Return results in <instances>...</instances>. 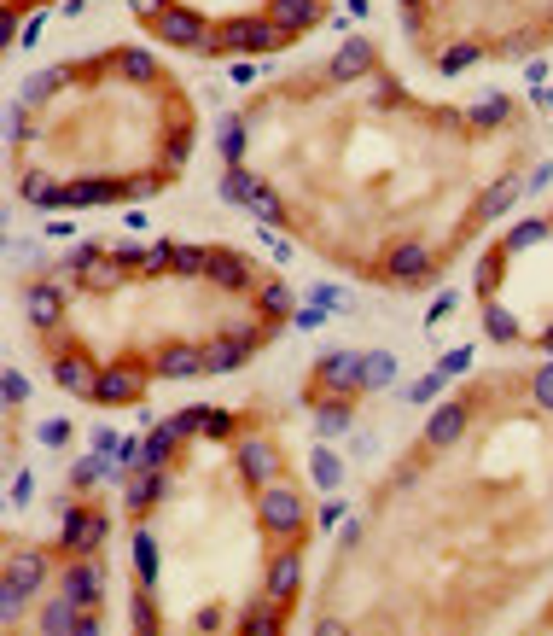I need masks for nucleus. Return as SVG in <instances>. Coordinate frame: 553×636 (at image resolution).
I'll return each mask as SVG.
<instances>
[{
  "label": "nucleus",
  "instance_id": "13",
  "mask_svg": "<svg viewBox=\"0 0 553 636\" xmlns=\"http://www.w3.org/2000/svg\"><path fill=\"white\" fill-rule=\"evenodd\" d=\"M94 397H99V403H140V374H134V368H105Z\"/></svg>",
  "mask_w": 553,
  "mask_h": 636
},
{
  "label": "nucleus",
  "instance_id": "47",
  "mask_svg": "<svg viewBox=\"0 0 553 636\" xmlns=\"http://www.w3.org/2000/svg\"><path fill=\"white\" fill-rule=\"evenodd\" d=\"M455 304H460V298H455V292H442V298H437V304H431V322H442V315L455 310Z\"/></svg>",
  "mask_w": 553,
  "mask_h": 636
},
{
  "label": "nucleus",
  "instance_id": "5",
  "mask_svg": "<svg viewBox=\"0 0 553 636\" xmlns=\"http://www.w3.org/2000/svg\"><path fill=\"white\" fill-rule=\"evenodd\" d=\"M99 538H105V514L70 508V514H65V531H58V549H65V555H88Z\"/></svg>",
  "mask_w": 553,
  "mask_h": 636
},
{
  "label": "nucleus",
  "instance_id": "34",
  "mask_svg": "<svg viewBox=\"0 0 553 636\" xmlns=\"http://www.w3.org/2000/svg\"><path fill=\"white\" fill-rule=\"evenodd\" d=\"M198 432H210V438H227V432H234V415H221V409H198Z\"/></svg>",
  "mask_w": 553,
  "mask_h": 636
},
{
  "label": "nucleus",
  "instance_id": "1",
  "mask_svg": "<svg viewBox=\"0 0 553 636\" xmlns=\"http://www.w3.org/2000/svg\"><path fill=\"white\" fill-rule=\"evenodd\" d=\"M274 47H286V29L274 18H227L210 53H274Z\"/></svg>",
  "mask_w": 553,
  "mask_h": 636
},
{
  "label": "nucleus",
  "instance_id": "37",
  "mask_svg": "<svg viewBox=\"0 0 553 636\" xmlns=\"http://www.w3.org/2000/svg\"><path fill=\"white\" fill-rule=\"evenodd\" d=\"M117 71H123V76H152L157 65H152L146 53H134V47H128V53H117Z\"/></svg>",
  "mask_w": 553,
  "mask_h": 636
},
{
  "label": "nucleus",
  "instance_id": "24",
  "mask_svg": "<svg viewBox=\"0 0 553 636\" xmlns=\"http://www.w3.org/2000/svg\"><path fill=\"white\" fill-rule=\"evenodd\" d=\"M105 473H111L105 450H99V455H82V461L70 467V485H76V491H88V485H99V479H105Z\"/></svg>",
  "mask_w": 553,
  "mask_h": 636
},
{
  "label": "nucleus",
  "instance_id": "17",
  "mask_svg": "<svg viewBox=\"0 0 553 636\" xmlns=\"http://www.w3.org/2000/svg\"><path fill=\"white\" fill-rule=\"evenodd\" d=\"M315 426H320V432H326V438H338V432H344V426H349V403H344V397H338V392H326V397L315 392Z\"/></svg>",
  "mask_w": 553,
  "mask_h": 636
},
{
  "label": "nucleus",
  "instance_id": "46",
  "mask_svg": "<svg viewBox=\"0 0 553 636\" xmlns=\"http://www.w3.org/2000/svg\"><path fill=\"white\" fill-rule=\"evenodd\" d=\"M134 624H140V631H152V601H146V595L134 601Z\"/></svg>",
  "mask_w": 553,
  "mask_h": 636
},
{
  "label": "nucleus",
  "instance_id": "19",
  "mask_svg": "<svg viewBox=\"0 0 553 636\" xmlns=\"http://www.w3.org/2000/svg\"><path fill=\"white\" fill-rule=\"evenodd\" d=\"M204 275H210V281H221V286H245V281H250L245 257H234V252H210Z\"/></svg>",
  "mask_w": 553,
  "mask_h": 636
},
{
  "label": "nucleus",
  "instance_id": "23",
  "mask_svg": "<svg viewBox=\"0 0 553 636\" xmlns=\"http://www.w3.org/2000/svg\"><path fill=\"white\" fill-rule=\"evenodd\" d=\"M309 479L320 485V491H338V479H344V461L332 450H315V461H309Z\"/></svg>",
  "mask_w": 553,
  "mask_h": 636
},
{
  "label": "nucleus",
  "instance_id": "52",
  "mask_svg": "<svg viewBox=\"0 0 553 636\" xmlns=\"http://www.w3.org/2000/svg\"><path fill=\"white\" fill-rule=\"evenodd\" d=\"M6 6H24V0H6Z\"/></svg>",
  "mask_w": 553,
  "mask_h": 636
},
{
  "label": "nucleus",
  "instance_id": "9",
  "mask_svg": "<svg viewBox=\"0 0 553 636\" xmlns=\"http://www.w3.org/2000/svg\"><path fill=\"white\" fill-rule=\"evenodd\" d=\"M42 631H70V636H94L99 619L94 613H82V601L76 595H65V601H53V608L42 613Z\"/></svg>",
  "mask_w": 553,
  "mask_h": 636
},
{
  "label": "nucleus",
  "instance_id": "49",
  "mask_svg": "<svg viewBox=\"0 0 553 636\" xmlns=\"http://www.w3.org/2000/svg\"><path fill=\"white\" fill-rule=\"evenodd\" d=\"M541 105H548V112H553V88H541Z\"/></svg>",
  "mask_w": 553,
  "mask_h": 636
},
{
  "label": "nucleus",
  "instance_id": "44",
  "mask_svg": "<svg viewBox=\"0 0 553 636\" xmlns=\"http://www.w3.org/2000/svg\"><path fill=\"white\" fill-rule=\"evenodd\" d=\"M65 438H70L65 421H42V444H65Z\"/></svg>",
  "mask_w": 553,
  "mask_h": 636
},
{
  "label": "nucleus",
  "instance_id": "35",
  "mask_svg": "<svg viewBox=\"0 0 553 636\" xmlns=\"http://www.w3.org/2000/svg\"><path fill=\"white\" fill-rule=\"evenodd\" d=\"M541 234H548V222H525V228H512V234H507V252H530Z\"/></svg>",
  "mask_w": 553,
  "mask_h": 636
},
{
  "label": "nucleus",
  "instance_id": "8",
  "mask_svg": "<svg viewBox=\"0 0 553 636\" xmlns=\"http://www.w3.org/2000/svg\"><path fill=\"white\" fill-rule=\"evenodd\" d=\"M157 35L175 42V47H204V53L216 47V35L198 24V12H164V18H157Z\"/></svg>",
  "mask_w": 553,
  "mask_h": 636
},
{
  "label": "nucleus",
  "instance_id": "43",
  "mask_svg": "<svg viewBox=\"0 0 553 636\" xmlns=\"http://www.w3.org/2000/svg\"><path fill=\"white\" fill-rule=\"evenodd\" d=\"M274 624H280V613H257V619H245V631H250V636H268Z\"/></svg>",
  "mask_w": 553,
  "mask_h": 636
},
{
  "label": "nucleus",
  "instance_id": "15",
  "mask_svg": "<svg viewBox=\"0 0 553 636\" xmlns=\"http://www.w3.org/2000/svg\"><path fill=\"white\" fill-rule=\"evenodd\" d=\"M99 584H105V572H99L94 561H76V566L65 572V595H76V601H88V608H94Z\"/></svg>",
  "mask_w": 553,
  "mask_h": 636
},
{
  "label": "nucleus",
  "instance_id": "27",
  "mask_svg": "<svg viewBox=\"0 0 553 636\" xmlns=\"http://www.w3.org/2000/svg\"><path fill=\"white\" fill-rule=\"evenodd\" d=\"M478 65V47L472 42H460V47H449V53L437 58V71H449V76H460V71H472Z\"/></svg>",
  "mask_w": 553,
  "mask_h": 636
},
{
  "label": "nucleus",
  "instance_id": "41",
  "mask_svg": "<svg viewBox=\"0 0 553 636\" xmlns=\"http://www.w3.org/2000/svg\"><path fill=\"white\" fill-rule=\"evenodd\" d=\"M536 403H541V409H553V368H541V374H536Z\"/></svg>",
  "mask_w": 553,
  "mask_h": 636
},
{
  "label": "nucleus",
  "instance_id": "25",
  "mask_svg": "<svg viewBox=\"0 0 553 636\" xmlns=\"http://www.w3.org/2000/svg\"><path fill=\"white\" fill-rule=\"evenodd\" d=\"M396 380V356L390 351H367V392H379V385Z\"/></svg>",
  "mask_w": 553,
  "mask_h": 636
},
{
  "label": "nucleus",
  "instance_id": "32",
  "mask_svg": "<svg viewBox=\"0 0 553 636\" xmlns=\"http://www.w3.org/2000/svg\"><path fill=\"white\" fill-rule=\"evenodd\" d=\"M65 82H70V71H42V76L24 82V99H42V94H53V88H65Z\"/></svg>",
  "mask_w": 553,
  "mask_h": 636
},
{
  "label": "nucleus",
  "instance_id": "30",
  "mask_svg": "<svg viewBox=\"0 0 553 636\" xmlns=\"http://www.w3.org/2000/svg\"><path fill=\"white\" fill-rule=\"evenodd\" d=\"M257 304H263V310L274 315V322H280V315H291V292H286V286H280V281H268L263 292H257Z\"/></svg>",
  "mask_w": 553,
  "mask_h": 636
},
{
  "label": "nucleus",
  "instance_id": "2",
  "mask_svg": "<svg viewBox=\"0 0 553 636\" xmlns=\"http://www.w3.org/2000/svg\"><path fill=\"white\" fill-rule=\"evenodd\" d=\"M315 380H320V392L349 397V392H361V385H367V356H356V351H326V356L315 362Z\"/></svg>",
  "mask_w": 553,
  "mask_h": 636
},
{
  "label": "nucleus",
  "instance_id": "20",
  "mask_svg": "<svg viewBox=\"0 0 553 636\" xmlns=\"http://www.w3.org/2000/svg\"><path fill=\"white\" fill-rule=\"evenodd\" d=\"M297 566H303L297 555H280V561L268 566V601H286V595L297 590Z\"/></svg>",
  "mask_w": 553,
  "mask_h": 636
},
{
  "label": "nucleus",
  "instance_id": "33",
  "mask_svg": "<svg viewBox=\"0 0 553 636\" xmlns=\"http://www.w3.org/2000/svg\"><path fill=\"white\" fill-rule=\"evenodd\" d=\"M239 158H245V128L227 123L221 128V164H239Z\"/></svg>",
  "mask_w": 553,
  "mask_h": 636
},
{
  "label": "nucleus",
  "instance_id": "42",
  "mask_svg": "<svg viewBox=\"0 0 553 636\" xmlns=\"http://www.w3.org/2000/svg\"><path fill=\"white\" fill-rule=\"evenodd\" d=\"M24 397H29V380L24 374H6V403H24Z\"/></svg>",
  "mask_w": 553,
  "mask_h": 636
},
{
  "label": "nucleus",
  "instance_id": "7",
  "mask_svg": "<svg viewBox=\"0 0 553 636\" xmlns=\"http://www.w3.org/2000/svg\"><path fill=\"white\" fill-rule=\"evenodd\" d=\"M385 275H390V281H402V286L426 281V275H431V252H426V245H419V240H402L396 252L385 257Z\"/></svg>",
  "mask_w": 553,
  "mask_h": 636
},
{
  "label": "nucleus",
  "instance_id": "6",
  "mask_svg": "<svg viewBox=\"0 0 553 636\" xmlns=\"http://www.w3.org/2000/svg\"><path fill=\"white\" fill-rule=\"evenodd\" d=\"M239 473H245L250 485H274L280 479V450L268 438H245L239 444Z\"/></svg>",
  "mask_w": 553,
  "mask_h": 636
},
{
  "label": "nucleus",
  "instance_id": "45",
  "mask_svg": "<svg viewBox=\"0 0 553 636\" xmlns=\"http://www.w3.org/2000/svg\"><path fill=\"white\" fill-rule=\"evenodd\" d=\"M320 315H326V304H309V310H297V327H320Z\"/></svg>",
  "mask_w": 553,
  "mask_h": 636
},
{
  "label": "nucleus",
  "instance_id": "38",
  "mask_svg": "<svg viewBox=\"0 0 553 636\" xmlns=\"http://www.w3.org/2000/svg\"><path fill=\"white\" fill-rule=\"evenodd\" d=\"M484 322H489V333H495V339H512V333H518V322H512V315L501 310V304H489V310H484Z\"/></svg>",
  "mask_w": 553,
  "mask_h": 636
},
{
  "label": "nucleus",
  "instance_id": "26",
  "mask_svg": "<svg viewBox=\"0 0 553 636\" xmlns=\"http://www.w3.org/2000/svg\"><path fill=\"white\" fill-rule=\"evenodd\" d=\"M512 198H518V187H512V182H495V187H489V198H484V205H478V216H484V222H489V216L512 211Z\"/></svg>",
  "mask_w": 553,
  "mask_h": 636
},
{
  "label": "nucleus",
  "instance_id": "29",
  "mask_svg": "<svg viewBox=\"0 0 553 636\" xmlns=\"http://www.w3.org/2000/svg\"><path fill=\"white\" fill-rule=\"evenodd\" d=\"M442 385H449V374H442V368H437V374H426V380H414V385H402V397H408V403H431V397H437Z\"/></svg>",
  "mask_w": 553,
  "mask_h": 636
},
{
  "label": "nucleus",
  "instance_id": "50",
  "mask_svg": "<svg viewBox=\"0 0 553 636\" xmlns=\"http://www.w3.org/2000/svg\"><path fill=\"white\" fill-rule=\"evenodd\" d=\"M541 345H548V351H553V327H548V333H541Z\"/></svg>",
  "mask_w": 553,
  "mask_h": 636
},
{
  "label": "nucleus",
  "instance_id": "39",
  "mask_svg": "<svg viewBox=\"0 0 553 636\" xmlns=\"http://www.w3.org/2000/svg\"><path fill=\"white\" fill-rule=\"evenodd\" d=\"M250 211L263 216V222H280V216H286V211H280V198L268 193V187H257V198H250Z\"/></svg>",
  "mask_w": 553,
  "mask_h": 636
},
{
  "label": "nucleus",
  "instance_id": "11",
  "mask_svg": "<svg viewBox=\"0 0 553 636\" xmlns=\"http://www.w3.org/2000/svg\"><path fill=\"white\" fill-rule=\"evenodd\" d=\"M257 339H263L257 327H239L234 339H216V345H210V374H227V368H239L250 351H257Z\"/></svg>",
  "mask_w": 553,
  "mask_h": 636
},
{
  "label": "nucleus",
  "instance_id": "16",
  "mask_svg": "<svg viewBox=\"0 0 553 636\" xmlns=\"http://www.w3.org/2000/svg\"><path fill=\"white\" fill-rule=\"evenodd\" d=\"M460 432H466V409H460V403H449V409H437V415H431L426 444H437V450H442V444H455Z\"/></svg>",
  "mask_w": 553,
  "mask_h": 636
},
{
  "label": "nucleus",
  "instance_id": "31",
  "mask_svg": "<svg viewBox=\"0 0 553 636\" xmlns=\"http://www.w3.org/2000/svg\"><path fill=\"white\" fill-rule=\"evenodd\" d=\"M472 123H478V128H495V123H507V99H495V94H489L484 105H472Z\"/></svg>",
  "mask_w": 553,
  "mask_h": 636
},
{
  "label": "nucleus",
  "instance_id": "21",
  "mask_svg": "<svg viewBox=\"0 0 553 636\" xmlns=\"http://www.w3.org/2000/svg\"><path fill=\"white\" fill-rule=\"evenodd\" d=\"M24 310H29V322H35V327H53L58 322V286H29Z\"/></svg>",
  "mask_w": 553,
  "mask_h": 636
},
{
  "label": "nucleus",
  "instance_id": "51",
  "mask_svg": "<svg viewBox=\"0 0 553 636\" xmlns=\"http://www.w3.org/2000/svg\"><path fill=\"white\" fill-rule=\"evenodd\" d=\"M402 6H419V0H402Z\"/></svg>",
  "mask_w": 553,
  "mask_h": 636
},
{
  "label": "nucleus",
  "instance_id": "48",
  "mask_svg": "<svg viewBox=\"0 0 553 636\" xmlns=\"http://www.w3.org/2000/svg\"><path fill=\"white\" fill-rule=\"evenodd\" d=\"M164 6L169 0H134V12H146V18H164Z\"/></svg>",
  "mask_w": 553,
  "mask_h": 636
},
{
  "label": "nucleus",
  "instance_id": "40",
  "mask_svg": "<svg viewBox=\"0 0 553 636\" xmlns=\"http://www.w3.org/2000/svg\"><path fill=\"white\" fill-rule=\"evenodd\" d=\"M442 374H449V380H455V374H466V368H472V351H466V345H460V351H449V356H442Z\"/></svg>",
  "mask_w": 553,
  "mask_h": 636
},
{
  "label": "nucleus",
  "instance_id": "10",
  "mask_svg": "<svg viewBox=\"0 0 553 636\" xmlns=\"http://www.w3.org/2000/svg\"><path fill=\"white\" fill-rule=\"evenodd\" d=\"M157 374H164V380H198V374H210V351H193V345H169V351L157 356Z\"/></svg>",
  "mask_w": 553,
  "mask_h": 636
},
{
  "label": "nucleus",
  "instance_id": "22",
  "mask_svg": "<svg viewBox=\"0 0 553 636\" xmlns=\"http://www.w3.org/2000/svg\"><path fill=\"white\" fill-rule=\"evenodd\" d=\"M257 175H245L239 170V164H227V170H221V198H234V205H250V198H257Z\"/></svg>",
  "mask_w": 553,
  "mask_h": 636
},
{
  "label": "nucleus",
  "instance_id": "12",
  "mask_svg": "<svg viewBox=\"0 0 553 636\" xmlns=\"http://www.w3.org/2000/svg\"><path fill=\"white\" fill-rule=\"evenodd\" d=\"M320 12H326V0H274V24L286 29V35L320 24Z\"/></svg>",
  "mask_w": 553,
  "mask_h": 636
},
{
  "label": "nucleus",
  "instance_id": "3",
  "mask_svg": "<svg viewBox=\"0 0 553 636\" xmlns=\"http://www.w3.org/2000/svg\"><path fill=\"white\" fill-rule=\"evenodd\" d=\"M263 520H268V531H286V538H297L303 531V496L291 491V485H268L263 491Z\"/></svg>",
  "mask_w": 553,
  "mask_h": 636
},
{
  "label": "nucleus",
  "instance_id": "14",
  "mask_svg": "<svg viewBox=\"0 0 553 636\" xmlns=\"http://www.w3.org/2000/svg\"><path fill=\"white\" fill-rule=\"evenodd\" d=\"M58 385H65L70 397H94L99 392V374H94V362H82V356H58Z\"/></svg>",
  "mask_w": 553,
  "mask_h": 636
},
{
  "label": "nucleus",
  "instance_id": "18",
  "mask_svg": "<svg viewBox=\"0 0 553 636\" xmlns=\"http://www.w3.org/2000/svg\"><path fill=\"white\" fill-rule=\"evenodd\" d=\"M367 65H373V47H367V42H344V47H338V58H332V76L349 82V76H361Z\"/></svg>",
  "mask_w": 553,
  "mask_h": 636
},
{
  "label": "nucleus",
  "instance_id": "28",
  "mask_svg": "<svg viewBox=\"0 0 553 636\" xmlns=\"http://www.w3.org/2000/svg\"><path fill=\"white\" fill-rule=\"evenodd\" d=\"M134 561H140V584H152L157 578V543L146 531H134Z\"/></svg>",
  "mask_w": 553,
  "mask_h": 636
},
{
  "label": "nucleus",
  "instance_id": "4",
  "mask_svg": "<svg viewBox=\"0 0 553 636\" xmlns=\"http://www.w3.org/2000/svg\"><path fill=\"white\" fill-rule=\"evenodd\" d=\"M42 578H47V561H29V555H18V561L6 566V590H0V608L18 613L29 595L42 590Z\"/></svg>",
  "mask_w": 553,
  "mask_h": 636
},
{
  "label": "nucleus",
  "instance_id": "36",
  "mask_svg": "<svg viewBox=\"0 0 553 636\" xmlns=\"http://www.w3.org/2000/svg\"><path fill=\"white\" fill-rule=\"evenodd\" d=\"M204 263H210V252H198V245H175V269L180 275H204Z\"/></svg>",
  "mask_w": 553,
  "mask_h": 636
}]
</instances>
